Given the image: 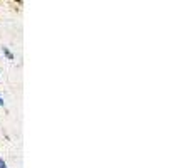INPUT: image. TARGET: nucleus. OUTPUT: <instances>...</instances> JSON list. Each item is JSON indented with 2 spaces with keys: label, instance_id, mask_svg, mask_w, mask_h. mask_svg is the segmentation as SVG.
Instances as JSON below:
<instances>
[{
  "label": "nucleus",
  "instance_id": "1",
  "mask_svg": "<svg viewBox=\"0 0 191 168\" xmlns=\"http://www.w3.org/2000/svg\"><path fill=\"white\" fill-rule=\"evenodd\" d=\"M5 55H7L8 59H14V55H12V52H10V51H7V49H5Z\"/></svg>",
  "mask_w": 191,
  "mask_h": 168
},
{
  "label": "nucleus",
  "instance_id": "2",
  "mask_svg": "<svg viewBox=\"0 0 191 168\" xmlns=\"http://www.w3.org/2000/svg\"><path fill=\"white\" fill-rule=\"evenodd\" d=\"M0 168H7V165H5V161L0 158Z\"/></svg>",
  "mask_w": 191,
  "mask_h": 168
},
{
  "label": "nucleus",
  "instance_id": "3",
  "mask_svg": "<svg viewBox=\"0 0 191 168\" xmlns=\"http://www.w3.org/2000/svg\"><path fill=\"white\" fill-rule=\"evenodd\" d=\"M0 106H4V99L0 98Z\"/></svg>",
  "mask_w": 191,
  "mask_h": 168
}]
</instances>
